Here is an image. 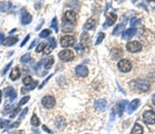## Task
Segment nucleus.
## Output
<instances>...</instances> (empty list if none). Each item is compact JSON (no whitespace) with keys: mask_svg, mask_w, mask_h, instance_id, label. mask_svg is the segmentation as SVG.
I'll use <instances>...</instances> for the list:
<instances>
[{"mask_svg":"<svg viewBox=\"0 0 155 134\" xmlns=\"http://www.w3.org/2000/svg\"><path fill=\"white\" fill-rule=\"evenodd\" d=\"M131 88L139 92H147L150 89V84L145 79H136L130 83Z\"/></svg>","mask_w":155,"mask_h":134,"instance_id":"obj_1","label":"nucleus"},{"mask_svg":"<svg viewBox=\"0 0 155 134\" xmlns=\"http://www.w3.org/2000/svg\"><path fill=\"white\" fill-rule=\"evenodd\" d=\"M78 20V15L75 10H67L63 16V25H75Z\"/></svg>","mask_w":155,"mask_h":134,"instance_id":"obj_2","label":"nucleus"},{"mask_svg":"<svg viewBox=\"0 0 155 134\" xmlns=\"http://www.w3.org/2000/svg\"><path fill=\"white\" fill-rule=\"evenodd\" d=\"M76 38L71 35H63L60 38V45L63 47H68L75 45Z\"/></svg>","mask_w":155,"mask_h":134,"instance_id":"obj_3","label":"nucleus"},{"mask_svg":"<svg viewBox=\"0 0 155 134\" xmlns=\"http://www.w3.org/2000/svg\"><path fill=\"white\" fill-rule=\"evenodd\" d=\"M118 68H119V70L122 71V72H129L132 68L131 62L128 59L120 60L119 63H118Z\"/></svg>","mask_w":155,"mask_h":134,"instance_id":"obj_4","label":"nucleus"},{"mask_svg":"<svg viewBox=\"0 0 155 134\" xmlns=\"http://www.w3.org/2000/svg\"><path fill=\"white\" fill-rule=\"evenodd\" d=\"M58 56L59 58H60V60H62V61L64 62H68L73 59L75 54H73V52L71 51V50H63V51L59 52Z\"/></svg>","mask_w":155,"mask_h":134,"instance_id":"obj_5","label":"nucleus"},{"mask_svg":"<svg viewBox=\"0 0 155 134\" xmlns=\"http://www.w3.org/2000/svg\"><path fill=\"white\" fill-rule=\"evenodd\" d=\"M40 102H41V104H43V106L46 107V109H52V107L55 105L56 100L53 96H51V95H47V96L43 97Z\"/></svg>","mask_w":155,"mask_h":134,"instance_id":"obj_6","label":"nucleus"},{"mask_svg":"<svg viewBox=\"0 0 155 134\" xmlns=\"http://www.w3.org/2000/svg\"><path fill=\"white\" fill-rule=\"evenodd\" d=\"M143 120L146 124L152 125L155 123V112L153 111H146L143 114Z\"/></svg>","mask_w":155,"mask_h":134,"instance_id":"obj_7","label":"nucleus"},{"mask_svg":"<svg viewBox=\"0 0 155 134\" xmlns=\"http://www.w3.org/2000/svg\"><path fill=\"white\" fill-rule=\"evenodd\" d=\"M126 50L128 52H130V53H137V52H140L142 50V44L141 42H136V40L129 42L126 44Z\"/></svg>","mask_w":155,"mask_h":134,"instance_id":"obj_8","label":"nucleus"},{"mask_svg":"<svg viewBox=\"0 0 155 134\" xmlns=\"http://www.w3.org/2000/svg\"><path fill=\"white\" fill-rule=\"evenodd\" d=\"M32 21V16L29 14L28 12H26L25 9L22 10L21 12V23L23 24V25H28V24H30Z\"/></svg>","mask_w":155,"mask_h":134,"instance_id":"obj_9","label":"nucleus"},{"mask_svg":"<svg viewBox=\"0 0 155 134\" xmlns=\"http://www.w3.org/2000/svg\"><path fill=\"white\" fill-rule=\"evenodd\" d=\"M5 97H7L8 100H10V102L12 103V101L15 100V99L17 98V93H16V90L14 89L12 87H7L5 89Z\"/></svg>","mask_w":155,"mask_h":134,"instance_id":"obj_10","label":"nucleus"},{"mask_svg":"<svg viewBox=\"0 0 155 134\" xmlns=\"http://www.w3.org/2000/svg\"><path fill=\"white\" fill-rule=\"evenodd\" d=\"M76 73L80 77H86L89 73V70L85 65H78L76 67Z\"/></svg>","mask_w":155,"mask_h":134,"instance_id":"obj_11","label":"nucleus"},{"mask_svg":"<svg viewBox=\"0 0 155 134\" xmlns=\"http://www.w3.org/2000/svg\"><path fill=\"white\" fill-rule=\"evenodd\" d=\"M108 106V102L106 99H99L94 103V109L98 111H104Z\"/></svg>","mask_w":155,"mask_h":134,"instance_id":"obj_12","label":"nucleus"},{"mask_svg":"<svg viewBox=\"0 0 155 134\" xmlns=\"http://www.w3.org/2000/svg\"><path fill=\"white\" fill-rule=\"evenodd\" d=\"M53 64H54V58L50 57V58H48V59L41 60V61L37 64V66H43L45 67V69H48V70H49Z\"/></svg>","mask_w":155,"mask_h":134,"instance_id":"obj_13","label":"nucleus"},{"mask_svg":"<svg viewBox=\"0 0 155 134\" xmlns=\"http://www.w3.org/2000/svg\"><path fill=\"white\" fill-rule=\"evenodd\" d=\"M96 26V20L94 18H90L86 21V23L84 24V29L85 30H92Z\"/></svg>","mask_w":155,"mask_h":134,"instance_id":"obj_14","label":"nucleus"},{"mask_svg":"<svg viewBox=\"0 0 155 134\" xmlns=\"http://www.w3.org/2000/svg\"><path fill=\"white\" fill-rule=\"evenodd\" d=\"M117 20V16L115 14H109L108 17H107V21H106V24L104 25V27L106 28L107 26H112L113 24L116 22Z\"/></svg>","mask_w":155,"mask_h":134,"instance_id":"obj_15","label":"nucleus"},{"mask_svg":"<svg viewBox=\"0 0 155 134\" xmlns=\"http://www.w3.org/2000/svg\"><path fill=\"white\" fill-rule=\"evenodd\" d=\"M19 40L18 37H15V36H8V37H6L5 39H4L3 44L4 45H7V47H10V45H14L15 44H17Z\"/></svg>","mask_w":155,"mask_h":134,"instance_id":"obj_16","label":"nucleus"},{"mask_svg":"<svg viewBox=\"0 0 155 134\" xmlns=\"http://www.w3.org/2000/svg\"><path fill=\"white\" fill-rule=\"evenodd\" d=\"M89 34L87 32H84V33L81 35V44H82L83 47H88L90 44V37H89Z\"/></svg>","mask_w":155,"mask_h":134,"instance_id":"obj_17","label":"nucleus"},{"mask_svg":"<svg viewBox=\"0 0 155 134\" xmlns=\"http://www.w3.org/2000/svg\"><path fill=\"white\" fill-rule=\"evenodd\" d=\"M20 75H21V71H20V68L19 67H15V68H12V72H10V79L12 81H16V79H18L20 77Z\"/></svg>","mask_w":155,"mask_h":134,"instance_id":"obj_18","label":"nucleus"},{"mask_svg":"<svg viewBox=\"0 0 155 134\" xmlns=\"http://www.w3.org/2000/svg\"><path fill=\"white\" fill-rule=\"evenodd\" d=\"M139 104H140L139 99H134V101H131L130 104H129V106H128V112H129V114H132V112H134L137 109Z\"/></svg>","mask_w":155,"mask_h":134,"instance_id":"obj_19","label":"nucleus"},{"mask_svg":"<svg viewBox=\"0 0 155 134\" xmlns=\"http://www.w3.org/2000/svg\"><path fill=\"white\" fill-rule=\"evenodd\" d=\"M130 134H143V127H142L139 123H136Z\"/></svg>","mask_w":155,"mask_h":134,"instance_id":"obj_20","label":"nucleus"},{"mask_svg":"<svg viewBox=\"0 0 155 134\" xmlns=\"http://www.w3.org/2000/svg\"><path fill=\"white\" fill-rule=\"evenodd\" d=\"M55 124H56V126L58 127V129H63V128H65L66 123H65V120L63 118H57L55 121Z\"/></svg>","mask_w":155,"mask_h":134,"instance_id":"obj_21","label":"nucleus"},{"mask_svg":"<svg viewBox=\"0 0 155 134\" xmlns=\"http://www.w3.org/2000/svg\"><path fill=\"white\" fill-rule=\"evenodd\" d=\"M125 105H126V101H122V102L118 103L116 111H118V114H119V116H121V114H123L124 109H125Z\"/></svg>","mask_w":155,"mask_h":134,"instance_id":"obj_22","label":"nucleus"},{"mask_svg":"<svg viewBox=\"0 0 155 134\" xmlns=\"http://www.w3.org/2000/svg\"><path fill=\"white\" fill-rule=\"evenodd\" d=\"M134 34H136V29H134V28H130V29L126 30V31L124 32L123 37L124 38H129V37L134 36Z\"/></svg>","mask_w":155,"mask_h":134,"instance_id":"obj_23","label":"nucleus"},{"mask_svg":"<svg viewBox=\"0 0 155 134\" xmlns=\"http://www.w3.org/2000/svg\"><path fill=\"white\" fill-rule=\"evenodd\" d=\"M30 122H31L32 126H34V127H37V126H39V124H40V121H39V119L37 118V116H36L35 114H33Z\"/></svg>","mask_w":155,"mask_h":134,"instance_id":"obj_24","label":"nucleus"},{"mask_svg":"<svg viewBox=\"0 0 155 134\" xmlns=\"http://www.w3.org/2000/svg\"><path fill=\"white\" fill-rule=\"evenodd\" d=\"M112 57H113V59H119L120 57L122 56V51L121 50H119V49H115V50H113V52H112Z\"/></svg>","mask_w":155,"mask_h":134,"instance_id":"obj_25","label":"nucleus"},{"mask_svg":"<svg viewBox=\"0 0 155 134\" xmlns=\"http://www.w3.org/2000/svg\"><path fill=\"white\" fill-rule=\"evenodd\" d=\"M12 6V2H1V7H0V10H3V12H6L8 10V8Z\"/></svg>","mask_w":155,"mask_h":134,"instance_id":"obj_26","label":"nucleus"},{"mask_svg":"<svg viewBox=\"0 0 155 134\" xmlns=\"http://www.w3.org/2000/svg\"><path fill=\"white\" fill-rule=\"evenodd\" d=\"M20 61H21V63H27V62L31 61V56H30V54H25L24 56H22Z\"/></svg>","mask_w":155,"mask_h":134,"instance_id":"obj_27","label":"nucleus"},{"mask_svg":"<svg viewBox=\"0 0 155 134\" xmlns=\"http://www.w3.org/2000/svg\"><path fill=\"white\" fill-rule=\"evenodd\" d=\"M122 31H123V25H122V24H119V25H118L117 27L114 29L113 34H114V35H119Z\"/></svg>","mask_w":155,"mask_h":134,"instance_id":"obj_28","label":"nucleus"},{"mask_svg":"<svg viewBox=\"0 0 155 134\" xmlns=\"http://www.w3.org/2000/svg\"><path fill=\"white\" fill-rule=\"evenodd\" d=\"M45 47H47V44L46 42H41L37 45V47L35 49V53H41L45 50Z\"/></svg>","mask_w":155,"mask_h":134,"instance_id":"obj_29","label":"nucleus"},{"mask_svg":"<svg viewBox=\"0 0 155 134\" xmlns=\"http://www.w3.org/2000/svg\"><path fill=\"white\" fill-rule=\"evenodd\" d=\"M49 35H51V31L49 29H45L39 33V37L41 38H45V37H48Z\"/></svg>","mask_w":155,"mask_h":134,"instance_id":"obj_30","label":"nucleus"},{"mask_svg":"<svg viewBox=\"0 0 155 134\" xmlns=\"http://www.w3.org/2000/svg\"><path fill=\"white\" fill-rule=\"evenodd\" d=\"M51 27L55 30L56 32L58 31V23H57V18H54L52 20V23H51Z\"/></svg>","mask_w":155,"mask_h":134,"instance_id":"obj_31","label":"nucleus"},{"mask_svg":"<svg viewBox=\"0 0 155 134\" xmlns=\"http://www.w3.org/2000/svg\"><path fill=\"white\" fill-rule=\"evenodd\" d=\"M29 99H30V96H25V97H23V98L20 100V102H19V106H22V105H24V104H26V103L29 101Z\"/></svg>","mask_w":155,"mask_h":134,"instance_id":"obj_32","label":"nucleus"},{"mask_svg":"<svg viewBox=\"0 0 155 134\" xmlns=\"http://www.w3.org/2000/svg\"><path fill=\"white\" fill-rule=\"evenodd\" d=\"M8 124H10V121L8 120H2V119H0V128L3 129L4 127H6Z\"/></svg>","mask_w":155,"mask_h":134,"instance_id":"obj_33","label":"nucleus"},{"mask_svg":"<svg viewBox=\"0 0 155 134\" xmlns=\"http://www.w3.org/2000/svg\"><path fill=\"white\" fill-rule=\"evenodd\" d=\"M104 33H102V32H100L99 34H98V38L96 39V44H99L100 42H102V40H104Z\"/></svg>","mask_w":155,"mask_h":134,"instance_id":"obj_34","label":"nucleus"},{"mask_svg":"<svg viewBox=\"0 0 155 134\" xmlns=\"http://www.w3.org/2000/svg\"><path fill=\"white\" fill-rule=\"evenodd\" d=\"M27 112H28V109H24L23 111H22L21 114H20V116H19V121H21L22 119H23L24 117L26 116V114H27Z\"/></svg>","mask_w":155,"mask_h":134,"instance_id":"obj_35","label":"nucleus"},{"mask_svg":"<svg viewBox=\"0 0 155 134\" xmlns=\"http://www.w3.org/2000/svg\"><path fill=\"white\" fill-rule=\"evenodd\" d=\"M49 42H50V44H51L50 45H51L53 49H54V47H56V42H55V39H54V37H50L49 38Z\"/></svg>","mask_w":155,"mask_h":134,"instance_id":"obj_36","label":"nucleus"},{"mask_svg":"<svg viewBox=\"0 0 155 134\" xmlns=\"http://www.w3.org/2000/svg\"><path fill=\"white\" fill-rule=\"evenodd\" d=\"M75 47H76V50H77L78 52H80V53H81V52L84 51V47H83V45H82V44H76V45H75Z\"/></svg>","mask_w":155,"mask_h":134,"instance_id":"obj_37","label":"nucleus"},{"mask_svg":"<svg viewBox=\"0 0 155 134\" xmlns=\"http://www.w3.org/2000/svg\"><path fill=\"white\" fill-rule=\"evenodd\" d=\"M50 77H52V74H50V75H49V76H48V79H45V81H43V84H41V85H40V86H39V87H38V88H39V89H41V88H43V86H45V85H46V83H48V81H49V79H50Z\"/></svg>","mask_w":155,"mask_h":134,"instance_id":"obj_38","label":"nucleus"},{"mask_svg":"<svg viewBox=\"0 0 155 134\" xmlns=\"http://www.w3.org/2000/svg\"><path fill=\"white\" fill-rule=\"evenodd\" d=\"M19 111H20V109H12V114H10V118H14V117L16 116V114H18Z\"/></svg>","mask_w":155,"mask_h":134,"instance_id":"obj_39","label":"nucleus"},{"mask_svg":"<svg viewBox=\"0 0 155 134\" xmlns=\"http://www.w3.org/2000/svg\"><path fill=\"white\" fill-rule=\"evenodd\" d=\"M10 66H12V62H10V63H8V64H7V65H6V66H5V68H4V70H3V71H2V74H3V75H4V74H5V73H6V71H7V70H8V68H10Z\"/></svg>","mask_w":155,"mask_h":134,"instance_id":"obj_40","label":"nucleus"},{"mask_svg":"<svg viewBox=\"0 0 155 134\" xmlns=\"http://www.w3.org/2000/svg\"><path fill=\"white\" fill-rule=\"evenodd\" d=\"M29 36H30V35H29V34H28V35H27V36H26V37H25V39H24L23 42H22V44H21V47H23L24 45L26 44V42H28V39H29Z\"/></svg>","mask_w":155,"mask_h":134,"instance_id":"obj_41","label":"nucleus"},{"mask_svg":"<svg viewBox=\"0 0 155 134\" xmlns=\"http://www.w3.org/2000/svg\"><path fill=\"white\" fill-rule=\"evenodd\" d=\"M19 125H20V121H18V122H16V123H14V124H12L10 127H8V128H10H10H16V127H18Z\"/></svg>","mask_w":155,"mask_h":134,"instance_id":"obj_42","label":"nucleus"},{"mask_svg":"<svg viewBox=\"0 0 155 134\" xmlns=\"http://www.w3.org/2000/svg\"><path fill=\"white\" fill-rule=\"evenodd\" d=\"M43 130H45V131H46V132H48V133H52V131H51V130H50V129H49V128H48V127H47V126H45V125H43Z\"/></svg>","mask_w":155,"mask_h":134,"instance_id":"obj_43","label":"nucleus"},{"mask_svg":"<svg viewBox=\"0 0 155 134\" xmlns=\"http://www.w3.org/2000/svg\"><path fill=\"white\" fill-rule=\"evenodd\" d=\"M41 7V2H36L35 3V8L36 9H39Z\"/></svg>","mask_w":155,"mask_h":134,"instance_id":"obj_44","label":"nucleus"},{"mask_svg":"<svg viewBox=\"0 0 155 134\" xmlns=\"http://www.w3.org/2000/svg\"><path fill=\"white\" fill-rule=\"evenodd\" d=\"M4 36H3V34H0V44H3V42H4Z\"/></svg>","mask_w":155,"mask_h":134,"instance_id":"obj_45","label":"nucleus"},{"mask_svg":"<svg viewBox=\"0 0 155 134\" xmlns=\"http://www.w3.org/2000/svg\"><path fill=\"white\" fill-rule=\"evenodd\" d=\"M35 42H35V40H34V42H32V44H31V45H30V47H29V50H31V49H32V47H34V44H35Z\"/></svg>","mask_w":155,"mask_h":134,"instance_id":"obj_46","label":"nucleus"},{"mask_svg":"<svg viewBox=\"0 0 155 134\" xmlns=\"http://www.w3.org/2000/svg\"><path fill=\"white\" fill-rule=\"evenodd\" d=\"M152 103L155 105V94L153 95V97H152Z\"/></svg>","mask_w":155,"mask_h":134,"instance_id":"obj_47","label":"nucleus"},{"mask_svg":"<svg viewBox=\"0 0 155 134\" xmlns=\"http://www.w3.org/2000/svg\"><path fill=\"white\" fill-rule=\"evenodd\" d=\"M1 98H2V93L1 91H0V103H1Z\"/></svg>","mask_w":155,"mask_h":134,"instance_id":"obj_48","label":"nucleus"},{"mask_svg":"<svg viewBox=\"0 0 155 134\" xmlns=\"http://www.w3.org/2000/svg\"><path fill=\"white\" fill-rule=\"evenodd\" d=\"M154 10H155V8H154Z\"/></svg>","mask_w":155,"mask_h":134,"instance_id":"obj_49","label":"nucleus"}]
</instances>
